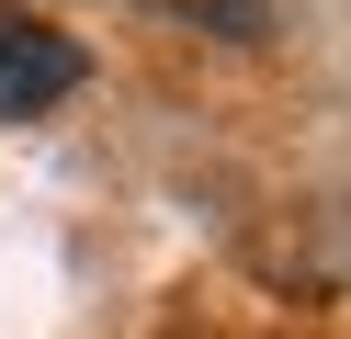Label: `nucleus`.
Here are the masks:
<instances>
[{"label": "nucleus", "mask_w": 351, "mask_h": 339, "mask_svg": "<svg viewBox=\"0 0 351 339\" xmlns=\"http://www.w3.org/2000/svg\"><path fill=\"white\" fill-rule=\"evenodd\" d=\"M80 68H91V57H80L69 34H46V23H12V12H0V125L57 113V102L80 90Z\"/></svg>", "instance_id": "f257e3e1"}, {"label": "nucleus", "mask_w": 351, "mask_h": 339, "mask_svg": "<svg viewBox=\"0 0 351 339\" xmlns=\"http://www.w3.org/2000/svg\"><path fill=\"white\" fill-rule=\"evenodd\" d=\"M159 12H182V0H159Z\"/></svg>", "instance_id": "f03ea898"}]
</instances>
